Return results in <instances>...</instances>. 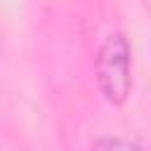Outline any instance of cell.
<instances>
[{"mask_svg": "<svg viewBox=\"0 0 151 151\" xmlns=\"http://www.w3.org/2000/svg\"><path fill=\"white\" fill-rule=\"evenodd\" d=\"M90 151H144V149L125 137H99Z\"/></svg>", "mask_w": 151, "mask_h": 151, "instance_id": "2", "label": "cell"}, {"mask_svg": "<svg viewBox=\"0 0 151 151\" xmlns=\"http://www.w3.org/2000/svg\"><path fill=\"white\" fill-rule=\"evenodd\" d=\"M97 85L104 99L113 106L127 101L132 92V47L123 31L106 35L94 59Z\"/></svg>", "mask_w": 151, "mask_h": 151, "instance_id": "1", "label": "cell"}]
</instances>
